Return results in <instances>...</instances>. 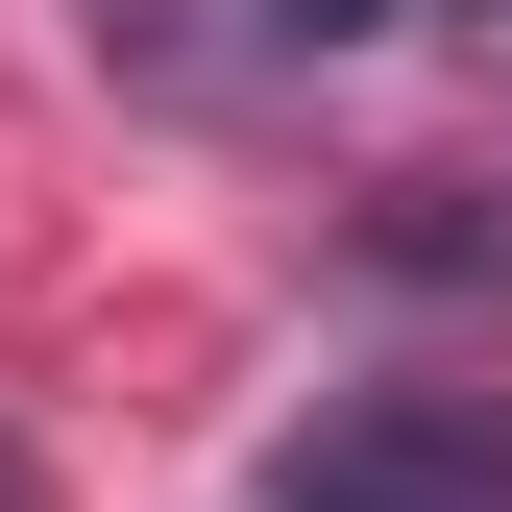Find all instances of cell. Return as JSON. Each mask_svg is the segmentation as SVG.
<instances>
[{"label":"cell","mask_w":512,"mask_h":512,"mask_svg":"<svg viewBox=\"0 0 512 512\" xmlns=\"http://www.w3.org/2000/svg\"><path fill=\"white\" fill-rule=\"evenodd\" d=\"M464 49H488V74H512V0H464Z\"/></svg>","instance_id":"3"},{"label":"cell","mask_w":512,"mask_h":512,"mask_svg":"<svg viewBox=\"0 0 512 512\" xmlns=\"http://www.w3.org/2000/svg\"><path fill=\"white\" fill-rule=\"evenodd\" d=\"M0 512H25V439H0Z\"/></svg>","instance_id":"4"},{"label":"cell","mask_w":512,"mask_h":512,"mask_svg":"<svg viewBox=\"0 0 512 512\" xmlns=\"http://www.w3.org/2000/svg\"><path fill=\"white\" fill-rule=\"evenodd\" d=\"M366 25H415V0H269V49H366Z\"/></svg>","instance_id":"2"},{"label":"cell","mask_w":512,"mask_h":512,"mask_svg":"<svg viewBox=\"0 0 512 512\" xmlns=\"http://www.w3.org/2000/svg\"><path fill=\"white\" fill-rule=\"evenodd\" d=\"M244 512H512V391H342Z\"/></svg>","instance_id":"1"}]
</instances>
